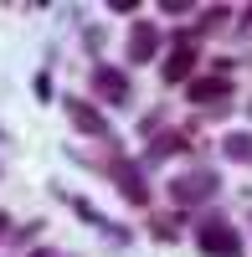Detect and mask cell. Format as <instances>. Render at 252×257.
<instances>
[{
  "label": "cell",
  "mask_w": 252,
  "mask_h": 257,
  "mask_svg": "<svg viewBox=\"0 0 252 257\" xmlns=\"http://www.w3.org/2000/svg\"><path fill=\"white\" fill-rule=\"evenodd\" d=\"M196 247H201L206 257H242V231H237L232 221L211 216V221L196 226Z\"/></svg>",
  "instance_id": "obj_1"
},
{
  "label": "cell",
  "mask_w": 252,
  "mask_h": 257,
  "mask_svg": "<svg viewBox=\"0 0 252 257\" xmlns=\"http://www.w3.org/2000/svg\"><path fill=\"white\" fill-rule=\"evenodd\" d=\"M216 190H221L216 170H185V175L170 180V201H175V206H206Z\"/></svg>",
  "instance_id": "obj_2"
},
{
  "label": "cell",
  "mask_w": 252,
  "mask_h": 257,
  "mask_svg": "<svg viewBox=\"0 0 252 257\" xmlns=\"http://www.w3.org/2000/svg\"><path fill=\"white\" fill-rule=\"evenodd\" d=\"M160 52V26L155 21H134L129 26V47H123V62H155Z\"/></svg>",
  "instance_id": "obj_3"
},
{
  "label": "cell",
  "mask_w": 252,
  "mask_h": 257,
  "mask_svg": "<svg viewBox=\"0 0 252 257\" xmlns=\"http://www.w3.org/2000/svg\"><path fill=\"white\" fill-rule=\"evenodd\" d=\"M226 98H232V77H196L191 82L196 108H226Z\"/></svg>",
  "instance_id": "obj_4"
},
{
  "label": "cell",
  "mask_w": 252,
  "mask_h": 257,
  "mask_svg": "<svg viewBox=\"0 0 252 257\" xmlns=\"http://www.w3.org/2000/svg\"><path fill=\"white\" fill-rule=\"evenodd\" d=\"M93 93L103 103H129V72L118 67H93Z\"/></svg>",
  "instance_id": "obj_5"
},
{
  "label": "cell",
  "mask_w": 252,
  "mask_h": 257,
  "mask_svg": "<svg viewBox=\"0 0 252 257\" xmlns=\"http://www.w3.org/2000/svg\"><path fill=\"white\" fill-rule=\"evenodd\" d=\"M67 118L72 128H82V134H93V139H108V118H103L93 103H82V98H67Z\"/></svg>",
  "instance_id": "obj_6"
},
{
  "label": "cell",
  "mask_w": 252,
  "mask_h": 257,
  "mask_svg": "<svg viewBox=\"0 0 252 257\" xmlns=\"http://www.w3.org/2000/svg\"><path fill=\"white\" fill-rule=\"evenodd\" d=\"M113 180H118V190H123V201L150 206V185H144V175H139L134 165H118V170H113Z\"/></svg>",
  "instance_id": "obj_7"
},
{
  "label": "cell",
  "mask_w": 252,
  "mask_h": 257,
  "mask_svg": "<svg viewBox=\"0 0 252 257\" xmlns=\"http://www.w3.org/2000/svg\"><path fill=\"white\" fill-rule=\"evenodd\" d=\"M191 67H196V47H191V41H180V47L165 57V82H185Z\"/></svg>",
  "instance_id": "obj_8"
},
{
  "label": "cell",
  "mask_w": 252,
  "mask_h": 257,
  "mask_svg": "<svg viewBox=\"0 0 252 257\" xmlns=\"http://www.w3.org/2000/svg\"><path fill=\"white\" fill-rule=\"evenodd\" d=\"M221 149H226V160H237V165H252V134H247V128L226 134V139H221Z\"/></svg>",
  "instance_id": "obj_9"
},
{
  "label": "cell",
  "mask_w": 252,
  "mask_h": 257,
  "mask_svg": "<svg viewBox=\"0 0 252 257\" xmlns=\"http://www.w3.org/2000/svg\"><path fill=\"white\" fill-rule=\"evenodd\" d=\"M180 149H185V139H180V134H160V139L150 144V155H144V160H150V165H160V160L180 155Z\"/></svg>",
  "instance_id": "obj_10"
},
{
  "label": "cell",
  "mask_w": 252,
  "mask_h": 257,
  "mask_svg": "<svg viewBox=\"0 0 252 257\" xmlns=\"http://www.w3.org/2000/svg\"><path fill=\"white\" fill-rule=\"evenodd\" d=\"M155 237H160V242H175V237H180V221H175V216H160V221H155Z\"/></svg>",
  "instance_id": "obj_11"
},
{
  "label": "cell",
  "mask_w": 252,
  "mask_h": 257,
  "mask_svg": "<svg viewBox=\"0 0 252 257\" xmlns=\"http://www.w3.org/2000/svg\"><path fill=\"white\" fill-rule=\"evenodd\" d=\"M221 21H226V6H211V11H201V26L196 31H216Z\"/></svg>",
  "instance_id": "obj_12"
},
{
  "label": "cell",
  "mask_w": 252,
  "mask_h": 257,
  "mask_svg": "<svg viewBox=\"0 0 252 257\" xmlns=\"http://www.w3.org/2000/svg\"><path fill=\"white\" fill-rule=\"evenodd\" d=\"M196 6H191V0H165V16H191Z\"/></svg>",
  "instance_id": "obj_13"
},
{
  "label": "cell",
  "mask_w": 252,
  "mask_h": 257,
  "mask_svg": "<svg viewBox=\"0 0 252 257\" xmlns=\"http://www.w3.org/2000/svg\"><path fill=\"white\" fill-rule=\"evenodd\" d=\"M31 257H67V252H52V247H36Z\"/></svg>",
  "instance_id": "obj_14"
},
{
  "label": "cell",
  "mask_w": 252,
  "mask_h": 257,
  "mask_svg": "<svg viewBox=\"0 0 252 257\" xmlns=\"http://www.w3.org/2000/svg\"><path fill=\"white\" fill-rule=\"evenodd\" d=\"M6 231H11V216H6V211H0V237H6Z\"/></svg>",
  "instance_id": "obj_15"
}]
</instances>
